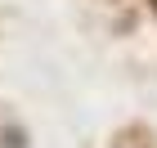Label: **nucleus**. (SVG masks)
Instances as JSON below:
<instances>
[{"mask_svg": "<svg viewBox=\"0 0 157 148\" xmlns=\"http://www.w3.org/2000/svg\"><path fill=\"white\" fill-rule=\"evenodd\" d=\"M153 9H157V0H153Z\"/></svg>", "mask_w": 157, "mask_h": 148, "instance_id": "1", "label": "nucleus"}]
</instances>
